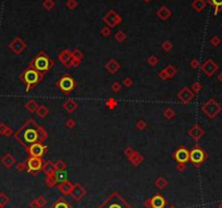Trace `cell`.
Segmentation results:
<instances>
[{"instance_id":"cell-1","label":"cell","mask_w":222,"mask_h":208,"mask_svg":"<svg viewBox=\"0 0 222 208\" xmlns=\"http://www.w3.org/2000/svg\"><path fill=\"white\" fill-rule=\"evenodd\" d=\"M38 127L39 125L36 121L34 119H28L14 134L15 141L27 151L33 144L39 142Z\"/></svg>"},{"instance_id":"cell-2","label":"cell","mask_w":222,"mask_h":208,"mask_svg":"<svg viewBox=\"0 0 222 208\" xmlns=\"http://www.w3.org/2000/svg\"><path fill=\"white\" fill-rule=\"evenodd\" d=\"M54 66V62L47 56L44 51H40L36 57L33 58V60L30 62L31 68H33L37 72L45 74Z\"/></svg>"},{"instance_id":"cell-3","label":"cell","mask_w":222,"mask_h":208,"mask_svg":"<svg viewBox=\"0 0 222 208\" xmlns=\"http://www.w3.org/2000/svg\"><path fill=\"white\" fill-rule=\"evenodd\" d=\"M42 78H44V74L37 72L36 70L33 69V68H31V66H28L27 69H25L24 71L22 72L21 75H20L21 81L23 82L25 84V86H26V88H25V91L26 92H28L33 87H35L39 82L42 81Z\"/></svg>"},{"instance_id":"cell-4","label":"cell","mask_w":222,"mask_h":208,"mask_svg":"<svg viewBox=\"0 0 222 208\" xmlns=\"http://www.w3.org/2000/svg\"><path fill=\"white\" fill-rule=\"evenodd\" d=\"M57 86L59 87L62 93L64 94H70L71 92L76 87V83H75V80L70 75V74H64L62 75L59 81L57 82Z\"/></svg>"},{"instance_id":"cell-5","label":"cell","mask_w":222,"mask_h":208,"mask_svg":"<svg viewBox=\"0 0 222 208\" xmlns=\"http://www.w3.org/2000/svg\"><path fill=\"white\" fill-rule=\"evenodd\" d=\"M100 208H132L127 203L124 201L121 196H119L117 193L111 195L107 201H106Z\"/></svg>"},{"instance_id":"cell-6","label":"cell","mask_w":222,"mask_h":208,"mask_svg":"<svg viewBox=\"0 0 222 208\" xmlns=\"http://www.w3.org/2000/svg\"><path fill=\"white\" fill-rule=\"evenodd\" d=\"M206 159V154L205 151L201 149L199 146H194V147L189 151V160L193 165L198 166L200 165L204 160Z\"/></svg>"},{"instance_id":"cell-7","label":"cell","mask_w":222,"mask_h":208,"mask_svg":"<svg viewBox=\"0 0 222 208\" xmlns=\"http://www.w3.org/2000/svg\"><path fill=\"white\" fill-rule=\"evenodd\" d=\"M220 110H221L220 106L218 105V104H217L213 99L208 100L207 103H206L204 106H203V107H201V111L204 112V113L207 116V117L211 118V119L216 117V116L219 113Z\"/></svg>"},{"instance_id":"cell-8","label":"cell","mask_w":222,"mask_h":208,"mask_svg":"<svg viewBox=\"0 0 222 208\" xmlns=\"http://www.w3.org/2000/svg\"><path fill=\"white\" fill-rule=\"evenodd\" d=\"M46 151H47V146L42 144V142L35 143V144H33L27 149V151H28V154L31 156L37 157V158H42L44 156V154L46 153Z\"/></svg>"},{"instance_id":"cell-9","label":"cell","mask_w":222,"mask_h":208,"mask_svg":"<svg viewBox=\"0 0 222 208\" xmlns=\"http://www.w3.org/2000/svg\"><path fill=\"white\" fill-rule=\"evenodd\" d=\"M173 157L177 161V163H185L186 161L189 160V151L185 148V146H181L174 151Z\"/></svg>"},{"instance_id":"cell-10","label":"cell","mask_w":222,"mask_h":208,"mask_svg":"<svg viewBox=\"0 0 222 208\" xmlns=\"http://www.w3.org/2000/svg\"><path fill=\"white\" fill-rule=\"evenodd\" d=\"M42 158H37V157H32L31 156L28 159L26 160V167L30 172H36L42 168Z\"/></svg>"},{"instance_id":"cell-11","label":"cell","mask_w":222,"mask_h":208,"mask_svg":"<svg viewBox=\"0 0 222 208\" xmlns=\"http://www.w3.org/2000/svg\"><path fill=\"white\" fill-rule=\"evenodd\" d=\"M177 98L181 103L183 104H188L189 101H192L194 98V93L191 88L188 87H183L179 93H177Z\"/></svg>"},{"instance_id":"cell-12","label":"cell","mask_w":222,"mask_h":208,"mask_svg":"<svg viewBox=\"0 0 222 208\" xmlns=\"http://www.w3.org/2000/svg\"><path fill=\"white\" fill-rule=\"evenodd\" d=\"M217 69H218V66H217V64L213 62L211 59H208L207 61H205L204 64L201 66V70H203V72L205 73V74H207L208 76H211L213 74V73L216 72Z\"/></svg>"},{"instance_id":"cell-13","label":"cell","mask_w":222,"mask_h":208,"mask_svg":"<svg viewBox=\"0 0 222 208\" xmlns=\"http://www.w3.org/2000/svg\"><path fill=\"white\" fill-rule=\"evenodd\" d=\"M121 66L115 59H110V60L105 64V69L107 70V72L110 74H115V73L120 70Z\"/></svg>"},{"instance_id":"cell-14","label":"cell","mask_w":222,"mask_h":208,"mask_svg":"<svg viewBox=\"0 0 222 208\" xmlns=\"http://www.w3.org/2000/svg\"><path fill=\"white\" fill-rule=\"evenodd\" d=\"M191 137H192L194 141H198V139H200L201 136L204 135V130L201 129L199 125H193L192 127H191V130L188 131V133H187Z\"/></svg>"},{"instance_id":"cell-15","label":"cell","mask_w":222,"mask_h":208,"mask_svg":"<svg viewBox=\"0 0 222 208\" xmlns=\"http://www.w3.org/2000/svg\"><path fill=\"white\" fill-rule=\"evenodd\" d=\"M150 206L151 208H165V199L161 195H155L150 199Z\"/></svg>"},{"instance_id":"cell-16","label":"cell","mask_w":222,"mask_h":208,"mask_svg":"<svg viewBox=\"0 0 222 208\" xmlns=\"http://www.w3.org/2000/svg\"><path fill=\"white\" fill-rule=\"evenodd\" d=\"M10 48L12 49L15 54H21V52L25 49V44H24V42H22L20 38H16L15 40H13V42L10 44Z\"/></svg>"},{"instance_id":"cell-17","label":"cell","mask_w":222,"mask_h":208,"mask_svg":"<svg viewBox=\"0 0 222 208\" xmlns=\"http://www.w3.org/2000/svg\"><path fill=\"white\" fill-rule=\"evenodd\" d=\"M77 107H78L77 103H76L74 99H72V98L66 100L64 104H63V109H64L66 111L69 112V113H72L73 111H75V110L77 109Z\"/></svg>"},{"instance_id":"cell-18","label":"cell","mask_w":222,"mask_h":208,"mask_svg":"<svg viewBox=\"0 0 222 208\" xmlns=\"http://www.w3.org/2000/svg\"><path fill=\"white\" fill-rule=\"evenodd\" d=\"M58 59H59V61H60L62 64L66 63V61H69L72 59V51H70L68 49L62 50V51L59 54V56H58Z\"/></svg>"},{"instance_id":"cell-19","label":"cell","mask_w":222,"mask_h":208,"mask_svg":"<svg viewBox=\"0 0 222 208\" xmlns=\"http://www.w3.org/2000/svg\"><path fill=\"white\" fill-rule=\"evenodd\" d=\"M48 113H49V109L47 108L45 105L38 106V108H37V110H36L37 117L40 118V119H44V118H46L48 116Z\"/></svg>"},{"instance_id":"cell-20","label":"cell","mask_w":222,"mask_h":208,"mask_svg":"<svg viewBox=\"0 0 222 208\" xmlns=\"http://www.w3.org/2000/svg\"><path fill=\"white\" fill-rule=\"evenodd\" d=\"M38 106L39 105L37 104L36 100L30 99L26 104H25V108H26L27 111H30V112H36L37 108H38Z\"/></svg>"},{"instance_id":"cell-21","label":"cell","mask_w":222,"mask_h":208,"mask_svg":"<svg viewBox=\"0 0 222 208\" xmlns=\"http://www.w3.org/2000/svg\"><path fill=\"white\" fill-rule=\"evenodd\" d=\"M60 190L63 194H69L73 191V186L70 184V182L68 181H63L60 184Z\"/></svg>"},{"instance_id":"cell-22","label":"cell","mask_w":222,"mask_h":208,"mask_svg":"<svg viewBox=\"0 0 222 208\" xmlns=\"http://www.w3.org/2000/svg\"><path fill=\"white\" fill-rule=\"evenodd\" d=\"M1 161H2V163L6 167H11L13 163H15V158L11 154H7L6 156L2 157V160H1Z\"/></svg>"},{"instance_id":"cell-23","label":"cell","mask_w":222,"mask_h":208,"mask_svg":"<svg viewBox=\"0 0 222 208\" xmlns=\"http://www.w3.org/2000/svg\"><path fill=\"white\" fill-rule=\"evenodd\" d=\"M130 161L133 163V165H135V166H137L138 163H141L142 161H143V156H142L141 154H138V153H136V151H134V154L132 155L131 157H129Z\"/></svg>"},{"instance_id":"cell-24","label":"cell","mask_w":222,"mask_h":208,"mask_svg":"<svg viewBox=\"0 0 222 208\" xmlns=\"http://www.w3.org/2000/svg\"><path fill=\"white\" fill-rule=\"evenodd\" d=\"M42 169L44 170L46 173L50 174V173H54V170H56V168H54V163H51V161H46V163L42 165Z\"/></svg>"},{"instance_id":"cell-25","label":"cell","mask_w":222,"mask_h":208,"mask_svg":"<svg viewBox=\"0 0 222 208\" xmlns=\"http://www.w3.org/2000/svg\"><path fill=\"white\" fill-rule=\"evenodd\" d=\"M73 197H74L75 199H80L82 197V196L84 195L85 191L84 189L82 186H80V185H77V186H75L74 189H73Z\"/></svg>"},{"instance_id":"cell-26","label":"cell","mask_w":222,"mask_h":208,"mask_svg":"<svg viewBox=\"0 0 222 208\" xmlns=\"http://www.w3.org/2000/svg\"><path fill=\"white\" fill-rule=\"evenodd\" d=\"M165 71V73H167V75L169 76V78H173L175 74H177V68L174 66H172V64H169V66H167L163 69Z\"/></svg>"},{"instance_id":"cell-27","label":"cell","mask_w":222,"mask_h":208,"mask_svg":"<svg viewBox=\"0 0 222 208\" xmlns=\"http://www.w3.org/2000/svg\"><path fill=\"white\" fill-rule=\"evenodd\" d=\"M54 175L56 180H57V182H63L66 181V173L64 171H60V170H54Z\"/></svg>"},{"instance_id":"cell-28","label":"cell","mask_w":222,"mask_h":208,"mask_svg":"<svg viewBox=\"0 0 222 208\" xmlns=\"http://www.w3.org/2000/svg\"><path fill=\"white\" fill-rule=\"evenodd\" d=\"M13 133V131L10 129L9 127H7L4 123H0V134H3V135L10 136Z\"/></svg>"},{"instance_id":"cell-29","label":"cell","mask_w":222,"mask_h":208,"mask_svg":"<svg viewBox=\"0 0 222 208\" xmlns=\"http://www.w3.org/2000/svg\"><path fill=\"white\" fill-rule=\"evenodd\" d=\"M163 117L167 119V120H171L175 117V111H174L172 108H165L163 110Z\"/></svg>"},{"instance_id":"cell-30","label":"cell","mask_w":222,"mask_h":208,"mask_svg":"<svg viewBox=\"0 0 222 208\" xmlns=\"http://www.w3.org/2000/svg\"><path fill=\"white\" fill-rule=\"evenodd\" d=\"M38 135H39V142L42 143L46 139H47V136H48V133H47V131H46L44 127L39 125V127H38Z\"/></svg>"},{"instance_id":"cell-31","label":"cell","mask_w":222,"mask_h":208,"mask_svg":"<svg viewBox=\"0 0 222 208\" xmlns=\"http://www.w3.org/2000/svg\"><path fill=\"white\" fill-rule=\"evenodd\" d=\"M52 208H71V206H70L69 203L66 202L64 199H59V201L52 206Z\"/></svg>"},{"instance_id":"cell-32","label":"cell","mask_w":222,"mask_h":208,"mask_svg":"<svg viewBox=\"0 0 222 208\" xmlns=\"http://www.w3.org/2000/svg\"><path fill=\"white\" fill-rule=\"evenodd\" d=\"M147 62L150 66H156L157 64L159 63V59H158L156 56H150V57L148 58Z\"/></svg>"},{"instance_id":"cell-33","label":"cell","mask_w":222,"mask_h":208,"mask_svg":"<svg viewBox=\"0 0 222 208\" xmlns=\"http://www.w3.org/2000/svg\"><path fill=\"white\" fill-rule=\"evenodd\" d=\"M106 105H107V107H108L109 109H114L117 107L118 101L114 99V98H109V99L106 101Z\"/></svg>"},{"instance_id":"cell-34","label":"cell","mask_w":222,"mask_h":208,"mask_svg":"<svg viewBox=\"0 0 222 208\" xmlns=\"http://www.w3.org/2000/svg\"><path fill=\"white\" fill-rule=\"evenodd\" d=\"M54 168H56V170L64 171V169H66V163H63L62 160H58L57 163H54Z\"/></svg>"},{"instance_id":"cell-35","label":"cell","mask_w":222,"mask_h":208,"mask_svg":"<svg viewBox=\"0 0 222 208\" xmlns=\"http://www.w3.org/2000/svg\"><path fill=\"white\" fill-rule=\"evenodd\" d=\"M72 58L73 59H77V60H82L83 54L81 52L80 49H75L74 51H72Z\"/></svg>"},{"instance_id":"cell-36","label":"cell","mask_w":222,"mask_h":208,"mask_svg":"<svg viewBox=\"0 0 222 208\" xmlns=\"http://www.w3.org/2000/svg\"><path fill=\"white\" fill-rule=\"evenodd\" d=\"M75 125H76V122H75V120L72 119V118H70V119H68L66 121V127L68 129H74Z\"/></svg>"},{"instance_id":"cell-37","label":"cell","mask_w":222,"mask_h":208,"mask_svg":"<svg viewBox=\"0 0 222 208\" xmlns=\"http://www.w3.org/2000/svg\"><path fill=\"white\" fill-rule=\"evenodd\" d=\"M147 127V123H146V121L143 120V119H141V120H138L137 122H136V127H137L138 130H144L145 127Z\"/></svg>"},{"instance_id":"cell-38","label":"cell","mask_w":222,"mask_h":208,"mask_svg":"<svg viewBox=\"0 0 222 208\" xmlns=\"http://www.w3.org/2000/svg\"><path fill=\"white\" fill-rule=\"evenodd\" d=\"M191 89H192L194 94L198 93V92L201 91V84H200V83H198V82H195V83H194V84L191 86Z\"/></svg>"},{"instance_id":"cell-39","label":"cell","mask_w":222,"mask_h":208,"mask_svg":"<svg viewBox=\"0 0 222 208\" xmlns=\"http://www.w3.org/2000/svg\"><path fill=\"white\" fill-rule=\"evenodd\" d=\"M121 88H122V85H121L119 82H113V83H112V85H111V89H112L114 93H118V92H120Z\"/></svg>"},{"instance_id":"cell-40","label":"cell","mask_w":222,"mask_h":208,"mask_svg":"<svg viewBox=\"0 0 222 208\" xmlns=\"http://www.w3.org/2000/svg\"><path fill=\"white\" fill-rule=\"evenodd\" d=\"M210 2L212 3L213 6L216 7V9H217V11L220 9L222 7V0H209Z\"/></svg>"},{"instance_id":"cell-41","label":"cell","mask_w":222,"mask_h":208,"mask_svg":"<svg viewBox=\"0 0 222 208\" xmlns=\"http://www.w3.org/2000/svg\"><path fill=\"white\" fill-rule=\"evenodd\" d=\"M123 85L125 87H131L133 85V80L131 78H125L123 80Z\"/></svg>"},{"instance_id":"cell-42","label":"cell","mask_w":222,"mask_h":208,"mask_svg":"<svg viewBox=\"0 0 222 208\" xmlns=\"http://www.w3.org/2000/svg\"><path fill=\"white\" fill-rule=\"evenodd\" d=\"M158 76H159L161 80H163V81H167V80H169V76L167 75V73H165V70H161V71L158 73Z\"/></svg>"},{"instance_id":"cell-43","label":"cell","mask_w":222,"mask_h":208,"mask_svg":"<svg viewBox=\"0 0 222 208\" xmlns=\"http://www.w3.org/2000/svg\"><path fill=\"white\" fill-rule=\"evenodd\" d=\"M162 48L165 49V51H170L172 49V44L171 42H165L162 44Z\"/></svg>"},{"instance_id":"cell-44","label":"cell","mask_w":222,"mask_h":208,"mask_svg":"<svg viewBox=\"0 0 222 208\" xmlns=\"http://www.w3.org/2000/svg\"><path fill=\"white\" fill-rule=\"evenodd\" d=\"M124 154H125L126 157H131L134 154V149H133L132 147H126L125 151H124Z\"/></svg>"},{"instance_id":"cell-45","label":"cell","mask_w":222,"mask_h":208,"mask_svg":"<svg viewBox=\"0 0 222 208\" xmlns=\"http://www.w3.org/2000/svg\"><path fill=\"white\" fill-rule=\"evenodd\" d=\"M194 7H195L197 10H201L204 8V2H203L201 0H197V1L194 3Z\"/></svg>"},{"instance_id":"cell-46","label":"cell","mask_w":222,"mask_h":208,"mask_svg":"<svg viewBox=\"0 0 222 208\" xmlns=\"http://www.w3.org/2000/svg\"><path fill=\"white\" fill-rule=\"evenodd\" d=\"M189 66H192L193 69H197L198 66H199V62H198L197 59H193V60L189 62Z\"/></svg>"},{"instance_id":"cell-47","label":"cell","mask_w":222,"mask_h":208,"mask_svg":"<svg viewBox=\"0 0 222 208\" xmlns=\"http://www.w3.org/2000/svg\"><path fill=\"white\" fill-rule=\"evenodd\" d=\"M7 203H8V198L3 194H0V206H3Z\"/></svg>"},{"instance_id":"cell-48","label":"cell","mask_w":222,"mask_h":208,"mask_svg":"<svg viewBox=\"0 0 222 208\" xmlns=\"http://www.w3.org/2000/svg\"><path fill=\"white\" fill-rule=\"evenodd\" d=\"M159 15L161 16L162 19H167V16L169 15V12L165 10V8H162V10L159 12Z\"/></svg>"},{"instance_id":"cell-49","label":"cell","mask_w":222,"mask_h":208,"mask_svg":"<svg viewBox=\"0 0 222 208\" xmlns=\"http://www.w3.org/2000/svg\"><path fill=\"white\" fill-rule=\"evenodd\" d=\"M115 38H117L119 42H122V40H124L125 36H124V34L122 33V32H118L117 35H115Z\"/></svg>"},{"instance_id":"cell-50","label":"cell","mask_w":222,"mask_h":208,"mask_svg":"<svg viewBox=\"0 0 222 208\" xmlns=\"http://www.w3.org/2000/svg\"><path fill=\"white\" fill-rule=\"evenodd\" d=\"M157 185H158L159 187H161V189L162 187H165V180H163V179L160 178L159 180L157 181Z\"/></svg>"},{"instance_id":"cell-51","label":"cell","mask_w":222,"mask_h":208,"mask_svg":"<svg viewBox=\"0 0 222 208\" xmlns=\"http://www.w3.org/2000/svg\"><path fill=\"white\" fill-rule=\"evenodd\" d=\"M80 64H81V60H77V59H73V58H72V66L76 68V66H78Z\"/></svg>"},{"instance_id":"cell-52","label":"cell","mask_w":222,"mask_h":208,"mask_svg":"<svg viewBox=\"0 0 222 208\" xmlns=\"http://www.w3.org/2000/svg\"><path fill=\"white\" fill-rule=\"evenodd\" d=\"M63 66H64V68H66V69H69V68H71L72 66V59L69 61H66V63H63Z\"/></svg>"},{"instance_id":"cell-53","label":"cell","mask_w":222,"mask_h":208,"mask_svg":"<svg viewBox=\"0 0 222 208\" xmlns=\"http://www.w3.org/2000/svg\"><path fill=\"white\" fill-rule=\"evenodd\" d=\"M177 170H181V171H183L184 169H185V165L184 163H177Z\"/></svg>"},{"instance_id":"cell-54","label":"cell","mask_w":222,"mask_h":208,"mask_svg":"<svg viewBox=\"0 0 222 208\" xmlns=\"http://www.w3.org/2000/svg\"><path fill=\"white\" fill-rule=\"evenodd\" d=\"M25 166H26V163H20L18 166V169L19 170H23L25 168Z\"/></svg>"},{"instance_id":"cell-55","label":"cell","mask_w":222,"mask_h":208,"mask_svg":"<svg viewBox=\"0 0 222 208\" xmlns=\"http://www.w3.org/2000/svg\"><path fill=\"white\" fill-rule=\"evenodd\" d=\"M218 42H219V40H218L217 38H213L212 39V44H213V45H218Z\"/></svg>"},{"instance_id":"cell-56","label":"cell","mask_w":222,"mask_h":208,"mask_svg":"<svg viewBox=\"0 0 222 208\" xmlns=\"http://www.w3.org/2000/svg\"><path fill=\"white\" fill-rule=\"evenodd\" d=\"M102 33H104V35H105V36H108L109 31H108V30H105V31H104V32H102Z\"/></svg>"},{"instance_id":"cell-57","label":"cell","mask_w":222,"mask_h":208,"mask_svg":"<svg viewBox=\"0 0 222 208\" xmlns=\"http://www.w3.org/2000/svg\"><path fill=\"white\" fill-rule=\"evenodd\" d=\"M219 78H220V80H221V81H222V74H221V75L219 76Z\"/></svg>"},{"instance_id":"cell-58","label":"cell","mask_w":222,"mask_h":208,"mask_svg":"<svg viewBox=\"0 0 222 208\" xmlns=\"http://www.w3.org/2000/svg\"><path fill=\"white\" fill-rule=\"evenodd\" d=\"M0 208H2V207H0Z\"/></svg>"}]
</instances>
